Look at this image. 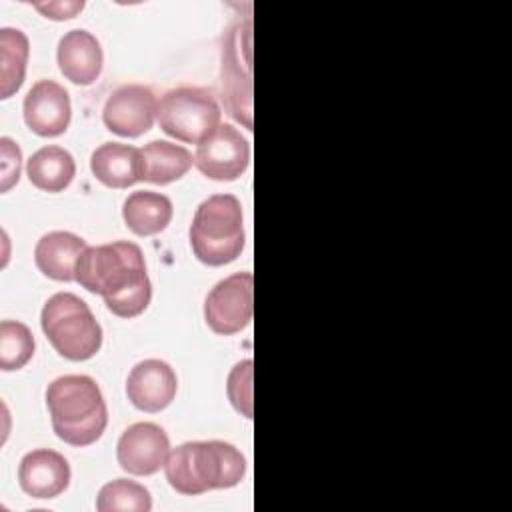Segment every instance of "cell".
<instances>
[{
	"label": "cell",
	"mask_w": 512,
	"mask_h": 512,
	"mask_svg": "<svg viewBox=\"0 0 512 512\" xmlns=\"http://www.w3.org/2000/svg\"><path fill=\"white\" fill-rule=\"evenodd\" d=\"M72 472L68 460L50 448H38L22 456L18 466V484L24 494L38 500L60 496L70 484Z\"/></svg>",
	"instance_id": "5bb4252c"
},
{
	"label": "cell",
	"mask_w": 512,
	"mask_h": 512,
	"mask_svg": "<svg viewBox=\"0 0 512 512\" xmlns=\"http://www.w3.org/2000/svg\"><path fill=\"white\" fill-rule=\"evenodd\" d=\"M178 390V378L172 366L158 358L138 362L126 378V396L134 408L154 414L172 404Z\"/></svg>",
	"instance_id": "4fadbf2b"
},
{
	"label": "cell",
	"mask_w": 512,
	"mask_h": 512,
	"mask_svg": "<svg viewBox=\"0 0 512 512\" xmlns=\"http://www.w3.org/2000/svg\"><path fill=\"white\" fill-rule=\"evenodd\" d=\"M228 400L238 414L252 418V360H240L228 374Z\"/></svg>",
	"instance_id": "cb8c5ba5"
},
{
	"label": "cell",
	"mask_w": 512,
	"mask_h": 512,
	"mask_svg": "<svg viewBox=\"0 0 512 512\" xmlns=\"http://www.w3.org/2000/svg\"><path fill=\"white\" fill-rule=\"evenodd\" d=\"M0 150H2V192H8L18 180H20V166H22V152L18 144L2 136L0 138Z\"/></svg>",
	"instance_id": "d4e9b609"
},
{
	"label": "cell",
	"mask_w": 512,
	"mask_h": 512,
	"mask_svg": "<svg viewBox=\"0 0 512 512\" xmlns=\"http://www.w3.org/2000/svg\"><path fill=\"white\" fill-rule=\"evenodd\" d=\"M30 54V40L20 28L0 30V98L8 100L20 90Z\"/></svg>",
	"instance_id": "44dd1931"
},
{
	"label": "cell",
	"mask_w": 512,
	"mask_h": 512,
	"mask_svg": "<svg viewBox=\"0 0 512 512\" xmlns=\"http://www.w3.org/2000/svg\"><path fill=\"white\" fill-rule=\"evenodd\" d=\"M86 242L66 230L44 234L34 248V262L38 270L58 282L76 280V266L86 250Z\"/></svg>",
	"instance_id": "2e32d148"
},
{
	"label": "cell",
	"mask_w": 512,
	"mask_h": 512,
	"mask_svg": "<svg viewBox=\"0 0 512 512\" xmlns=\"http://www.w3.org/2000/svg\"><path fill=\"white\" fill-rule=\"evenodd\" d=\"M156 108L158 100L148 86L124 84L108 96L102 110V120L112 134L138 138L152 128Z\"/></svg>",
	"instance_id": "30bf717a"
},
{
	"label": "cell",
	"mask_w": 512,
	"mask_h": 512,
	"mask_svg": "<svg viewBox=\"0 0 512 512\" xmlns=\"http://www.w3.org/2000/svg\"><path fill=\"white\" fill-rule=\"evenodd\" d=\"M76 282L102 296L106 308L118 318L140 316L152 300L144 252L128 240L88 246L78 260Z\"/></svg>",
	"instance_id": "6da1fadb"
},
{
	"label": "cell",
	"mask_w": 512,
	"mask_h": 512,
	"mask_svg": "<svg viewBox=\"0 0 512 512\" xmlns=\"http://www.w3.org/2000/svg\"><path fill=\"white\" fill-rule=\"evenodd\" d=\"M194 256L206 266H224L234 262L244 250L242 204L234 194H214L200 202L190 230Z\"/></svg>",
	"instance_id": "277c9868"
},
{
	"label": "cell",
	"mask_w": 512,
	"mask_h": 512,
	"mask_svg": "<svg viewBox=\"0 0 512 512\" xmlns=\"http://www.w3.org/2000/svg\"><path fill=\"white\" fill-rule=\"evenodd\" d=\"M164 474L178 494L198 496L240 484L246 474V458L230 442L194 440L170 450Z\"/></svg>",
	"instance_id": "7a4b0ae2"
},
{
	"label": "cell",
	"mask_w": 512,
	"mask_h": 512,
	"mask_svg": "<svg viewBox=\"0 0 512 512\" xmlns=\"http://www.w3.org/2000/svg\"><path fill=\"white\" fill-rule=\"evenodd\" d=\"M84 8V2H50V4H36V10H40L46 18L52 20H68L74 18L76 12Z\"/></svg>",
	"instance_id": "484cf974"
},
{
	"label": "cell",
	"mask_w": 512,
	"mask_h": 512,
	"mask_svg": "<svg viewBox=\"0 0 512 512\" xmlns=\"http://www.w3.org/2000/svg\"><path fill=\"white\" fill-rule=\"evenodd\" d=\"M40 326L52 348L66 360L84 362L98 354L102 328L90 306L72 292H56L40 312Z\"/></svg>",
	"instance_id": "5b68a950"
},
{
	"label": "cell",
	"mask_w": 512,
	"mask_h": 512,
	"mask_svg": "<svg viewBox=\"0 0 512 512\" xmlns=\"http://www.w3.org/2000/svg\"><path fill=\"white\" fill-rule=\"evenodd\" d=\"M54 434L70 446H90L106 430L108 408L100 386L86 374L54 378L46 388Z\"/></svg>",
	"instance_id": "3957f363"
},
{
	"label": "cell",
	"mask_w": 512,
	"mask_h": 512,
	"mask_svg": "<svg viewBox=\"0 0 512 512\" xmlns=\"http://www.w3.org/2000/svg\"><path fill=\"white\" fill-rule=\"evenodd\" d=\"M26 174L34 188L42 192H62L76 176L72 154L60 146H42L26 162Z\"/></svg>",
	"instance_id": "ffe728a7"
},
{
	"label": "cell",
	"mask_w": 512,
	"mask_h": 512,
	"mask_svg": "<svg viewBox=\"0 0 512 512\" xmlns=\"http://www.w3.org/2000/svg\"><path fill=\"white\" fill-rule=\"evenodd\" d=\"M220 118L222 110L214 94L198 86H180L164 92L156 108L162 132L186 144L206 140L222 124Z\"/></svg>",
	"instance_id": "8992f818"
},
{
	"label": "cell",
	"mask_w": 512,
	"mask_h": 512,
	"mask_svg": "<svg viewBox=\"0 0 512 512\" xmlns=\"http://www.w3.org/2000/svg\"><path fill=\"white\" fill-rule=\"evenodd\" d=\"M22 114L34 134L42 138L60 136L68 130L72 118L70 94L54 80H38L24 96Z\"/></svg>",
	"instance_id": "7c38bea8"
},
{
	"label": "cell",
	"mask_w": 512,
	"mask_h": 512,
	"mask_svg": "<svg viewBox=\"0 0 512 512\" xmlns=\"http://www.w3.org/2000/svg\"><path fill=\"white\" fill-rule=\"evenodd\" d=\"M252 18H238L222 42V100L232 118L252 130Z\"/></svg>",
	"instance_id": "52a82bcc"
},
{
	"label": "cell",
	"mask_w": 512,
	"mask_h": 512,
	"mask_svg": "<svg viewBox=\"0 0 512 512\" xmlns=\"http://www.w3.org/2000/svg\"><path fill=\"white\" fill-rule=\"evenodd\" d=\"M170 454V438L154 422H136L128 426L116 444L120 468L132 476H152L164 468Z\"/></svg>",
	"instance_id": "8fae6325"
},
{
	"label": "cell",
	"mask_w": 512,
	"mask_h": 512,
	"mask_svg": "<svg viewBox=\"0 0 512 512\" xmlns=\"http://www.w3.org/2000/svg\"><path fill=\"white\" fill-rule=\"evenodd\" d=\"M250 164V144L232 124H220L196 146L194 166L210 180H238Z\"/></svg>",
	"instance_id": "9c48e42d"
},
{
	"label": "cell",
	"mask_w": 512,
	"mask_h": 512,
	"mask_svg": "<svg viewBox=\"0 0 512 512\" xmlns=\"http://www.w3.org/2000/svg\"><path fill=\"white\" fill-rule=\"evenodd\" d=\"M194 164V156L180 144L152 140L140 148V180L152 184H170L180 180Z\"/></svg>",
	"instance_id": "ac0fdd59"
},
{
	"label": "cell",
	"mask_w": 512,
	"mask_h": 512,
	"mask_svg": "<svg viewBox=\"0 0 512 512\" xmlns=\"http://www.w3.org/2000/svg\"><path fill=\"white\" fill-rule=\"evenodd\" d=\"M172 202L154 190H136L122 204V218L136 236H154L172 220Z\"/></svg>",
	"instance_id": "d6986e66"
},
{
	"label": "cell",
	"mask_w": 512,
	"mask_h": 512,
	"mask_svg": "<svg viewBox=\"0 0 512 512\" xmlns=\"http://www.w3.org/2000/svg\"><path fill=\"white\" fill-rule=\"evenodd\" d=\"M98 512H150L152 496L146 486L136 480L116 478L104 484L96 498Z\"/></svg>",
	"instance_id": "7402d4cb"
},
{
	"label": "cell",
	"mask_w": 512,
	"mask_h": 512,
	"mask_svg": "<svg viewBox=\"0 0 512 512\" xmlns=\"http://www.w3.org/2000/svg\"><path fill=\"white\" fill-rule=\"evenodd\" d=\"M254 278L250 272H234L216 282L204 300V320L214 334L232 336L252 320Z\"/></svg>",
	"instance_id": "ba28073f"
},
{
	"label": "cell",
	"mask_w": 512,
	"mask_h": 512,
	"mask_svg": "<svg viewBox=\"0 0 512 512\" xmlns=\"http://www.w3.org/2000/svg\"><path fill=\"white\" fill-rule=\"evenodd\" d=\"M34 334L20 320L0 322V368L4 372L24 368L34 356Z\"/></svg>",
	"instance_id": "603a6c76"
},
{
	"label": "cell",
	"mask_w": 512,
	"mask_h": 512,
	"mask_svg": "<svg viewBox=\"0 0 512 512\" xmlns=\"http://www.w3.org/2000/svg\"><path fill=\"white\" fill-rule=\"evenodd\" d=\"M56 62L66 80L78 86H90L102 72V46L92 32L74 28L60 38L56 48Z\"/></svg>",
	"instance_id": "9a60e30c"
},
{
	"label": "cell",
	"mask_w": 512,
	"mask_h": 512,
	"mask_svg": "<svg viewBox=\"0 0 512 512\" xmlns=\"http://www.w3.org/2000/svg\"><path fill=\"white\" fill-rule=\"evenodd\" d=\"M90 170L108 188L140 182V150L122 142H104L90 156Z\"/></svg>",
	"instance_id": "e0dca14e"
}]
</instances>
